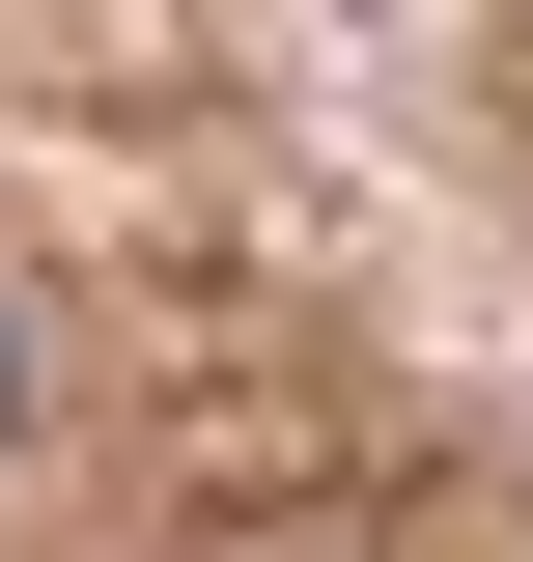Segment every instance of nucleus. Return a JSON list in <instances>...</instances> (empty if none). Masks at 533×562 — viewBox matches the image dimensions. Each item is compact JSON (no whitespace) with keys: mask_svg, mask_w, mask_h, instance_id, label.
<instances>
[{"mask_svg":"<svg viewBox=\"0 0 533 562\" xmlns=\"http://www.w3.org/2000/svg\"><path fill=\"white\" fill-rule=\"evenodd\" d=\"M0 450H29V281H0Z\"/></svg>","mask_w":533,"mask_h":562,"instance_id":"f257e3e1","label":"nucleus"}]
</instances>
